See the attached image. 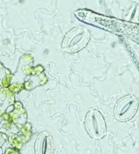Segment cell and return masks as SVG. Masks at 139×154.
<instances>
[{
    "mask_svg": "<svg viewBox=\"0 0 139 154\" xmlns=\"http://www.w3.org/2000/svg\"><path fill=\"white\" fill-rule=\"evenodd\" d=\"M86 125L88 133L95 137H100L105 133V124L99 112L94 110L88 115Z\"/></svg>",
    "mask_w": 139,
    "mask_h": 154,
    "instance_id": "cell-1",
    "label": "cell"
},
{
    "mask_svg": "<svg viewBox=\"0 0 139 154\" xmlns=\"http://www.w3.org/2000/svg\"><path fill=\"white\" fill-rule=\"evenodd\" d=\"M36 151L38 154H52L53 151V142L52 138L48 134L44 133L38 137Z\"/></svg>",
    "mask_w": 139,
    "mask_h": 154,
    "instance_id": "cell-2",
    "label": "cell"
}]
</instances>
